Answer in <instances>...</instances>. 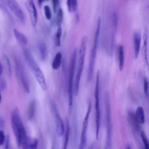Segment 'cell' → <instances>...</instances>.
Returning <instances> with one entry per match:
<instances>
[{
    "label": "cell",
    "mask_w": 149,
    "mask_h": 149,
    "mask_svg": "<svg viewBox=\"0 0 149 149\" xmlns=\"http://www.w3.org/2000/svg\"><path fill=\"white\" fill-rule=\"evenodd\" d=\"M9 140H10V137L9 135H7L5 137V140L4 143L5 144V148L7 149L9 148Z\"/></svg>",
    "instance_id": "1f68e13d"
},
{
    "label": "cell",
    "mask_w": 149,
    "mask_h": 149,
    "mask_svg": "<svg viewBox=\"0 0 149 149\" xmlns=\"http://www.w3.org/2000/svg\"><path fill=\"white\" fill-rule=\"evenodd\" d=\"M2 72H3V68H2L1 63H0V76H1V74L2 73Z\"/></svg>",
    "instance_id": "d590c367"
},
{
    "label": "cell",
    "mask_w": 149,
    "mask_h": 149,
    "mask_svg": "<svg viewBox=\"0 0 149 149\" xmlns=\"http://www.w3.org/2000/svg\"><path fill=\"white\" fill-rule=\"evenodd\" d=\"M133 50H134V58L137 59L139 56L140 50V45H141V34L139 32H135L133 34Z\"/></svg>",
    "instance_id": "5bb4252c"
},
{
    "label": "cell",
    "mask_w": 149,
    "mask_h": 149,
    "mask_svg": "<svg viewBox=\"0 0 149 149\" xmlns=\"http://www.w3.org/2000/svg\"><path fill=\"white\" fill-rule=\"evenodd\" d=\"M1 100H2V97H1V93H0V103H1Z\"/></svg>",
    "instance_id": "8d00e7d4"
},
{
    "label": "cell",
    "mask_w": 149,
    "mask_h": 149,
    "mask_svg": "<svg viewBox=\"0 0 149 149\" xmlns=\"http://www.w3.org/2000/svg\"><path fill=\"white\" fill-rule=\"evenodd\" d=\"M105 123H106V142L105 148H111L112 145V121L111 114V104L108 93L105 95Z\"/></svg>",
    "instance_id": "5b68a950"
},
{
    "label": "cell",
    "mask_w": 149,
    "mask_h": 149,
    "mask_svg": "<svg viewBox=\"0 0 149 149\" xmlns=\"http://www.w3.org/2000/svg\"><path fill=\"white\" fill-rule=\"evenodd\" d=\"M13 33H14V36L16 40H17L18 43H19L20 45L22 46H26L27 45V38L24 34H23L22 33H21L20 31H19L18 30L16 29L13 30Z\"/></svg>",
    "instance_id": "9a60e30c"
},
{
    "label": "cell",
    "mask_w": 149,
    "mask_h": 149,
    "mask_svg": "<svg viewBox=\"0 0 149 149\" xmlns=\"http://www.w3.org/2000/svg\"><path fill=\"white\" fill-rule=\"evenodd\" d=\"M140 137H141L143 143L144 144V147L146 149H149V142L148 141V139H147V137L146 136L145 132L143 130L140 131Z\"/></svg>",
    "instance_id": "cb8c5ba5"
},
{
    "label": "cell",
    "mask_w": 149,
    "mask_h": 149,
    "mask_svg": "<svg viewBox=\"0 0 149 149\" xmlns=\"http://www.w3.org/2000/svg\"><path fill=\"white\" fill-rule=\"evenodd\" d=\"M38 144V140L37 139H34L31 141L30 142L29 141L28 148H31V149L37 148Z\"/></svg>",
    "instance_id": "f1b7e54d"
},
{
    "label": "cell",
    "mask_w": 149,
    "mask_h": 149,
    "mask_svg": "<svg viewBox=\"0 0 149 149\" xmlns=\"http://www.w3.org/2000/svg\"><path fill=\"white\" fill-rule=\"evenodd\" d=\"M148 80L147 77H144L143 79V90L144 94L146 95V97L148 96Z\"/></svg>",
    "instance_id": "83f0119b"
},
{
    "label": "cell",
    "mask_w": 149,
    "mask_h": 149,
    "mask_svg": "<svg viewBox=\"0 0 149 149\" xmlns=\"http://www.w3.org/2000/svg\"><path fill=\"white\" fill-rule=\"evenodd\" d=\"M62 30L61 26H59L55 34V44L57 47H59L61 45V39L62 36Z\"/></svg>",
    "instance_id": "603a6c76"
},
{
    "label": "cell",
    "mask_w": 149,
    "mask_h": 149,
    "mask_svg": "<svg viewBox=\"0 0 149 149\" xmlns=\"http://www.w3.org/2000/svg\"><path fill=\"white\" fill-rule=\"evenodd\" d=\"M143 54L145 64L149 70V62L148 59V31L147 28H145L143 33Z\"/></svg>",
    "instance_id": "4fadbf2b"
},
{
    "label": "cell",
    "mask_w": 149,
    "mask_h": 149,
    "mask_svg": "<svg viewBox=\"0 0 149 149\" xmlns=\"http://www.w3.org/2000/svg\"><path fill=\"white\" fill-rule=\"evenodd\" d=\"M4 59L6 61V63L8 66V69H9V73H10V72H11V68H10V61L8 58V57L6 56V55H4Z\"/></svg>",
    "instance_id": "d6a6232c"
},
{
    "label": "cell",
    "mask_w": 149,
    "mask_h": 149,
    "mask_svg": "<svg viewBox=\"0 0 149 149\" xmlns=\"http://www.w3.org/2000/svg\"><path fill=\"white\" fill-rule=\"evenodd\" d=\"M118 54L119 69L120 71H122L123 69L124 64H125V54H124L123 47L122 45H120L118 47Z\"/></svg>",
    "instance_id": "2e32d148"
},
{
    "label": "cell",
    "mask_w": 149,
    "mask_h": 149,
    "mask_svg": "<svg viewBox=\"0 0 149 149\" xmlns=\"http://www.w3.org/2000/svg\"><path fill=\"white\" fill-rule=\"evenodd\" d=\"M135 115L138 122L140 124H143L145 122V116H144V111L142 107L139 106L136 108L135 112Z\"/></svg>",
    "instance_id": "ac0fdd59"
},
{
    "label": "cell",
    "mask_w": 149,
    "mask_h": 149,
    "mask_svg": "<svg viewBox=\"0 0 149 149\" xmlns=\"http://www.w3.org/2000/svg\"><path fill=\"white\" fill-rule=\"evenodd\" d=\"M47 0H38V5L40 6L41 5V4L44 2V1H46Z\"/></svg>",
    "instance_id": "e575fe53"
},
{
    "label": "cell",
    "mask_w": 149,
    "mask_h": 149,
    "mask_svg": "<svg viewBox=\"0 0 149 149\" xmlns=\"http://www.w3.org/2000/svg\"><path fill=\"white\" fill-rule=\"evenodd\" d=\"M63 10L61 8H59L58 10V12H57V15H56V22L57 24L59 26H60V24H61L62 20H63Z\"/></svg>",
    "instance_id": "484cf974"
},
{
    "label": "cell",
    "mask_w": 149,
    "mask_h": 149,
    "mask_svg": "<svg viewBox=\"0 0 149 149\" xmlns=\"http://www.w3.org/2000/svg\"><path fill=\"white\" fill-rule=\"evenodd\" d=\"M38 49L41 60L45 61L48 56L47 47L45 42H44L43 41L40 42L38 44Z\"/></svg>",
    "instance_id": "e0dca14e"
},
{
    "label": "cell",
    "mask_w": 149,
    "mask_h": 149,
    "mask_svg": "<svg viewBox=\"0 0 149 149\" xmlns=\"http://www.w3.org/2000/svg\"><path fill=\"white\" fill-rule=\"evenodd\" d=\"M69 132H70V127L69 122L68 120L65 122V131H64V141H63V149H66L68 147L69 139Z\"/></svg>",
    "instance_id": "ffe728a7"
},
{
    "label": "cell",
    "mask_w": 149,
    "mask_h": 149,
    "mask_svg": "<svg viewBox=\"0 0 149 149\" xmlns=\"http://www.w3.org/2000/svg\"><path fill=\"white\" fill-rule=\"evenodd\" d=\"M88 42V38L86 36H84L81 41V44L79 51V59H78V67L77 69V72L74 77V95H77L79 90L80 82L81 80V77L82 75L85 55L87 49V45Z\"/></svg>",
    "instance_id": "7a4b0ae2"
},
{
    "label": "cell",
    "mask_w": 149,
    "mask_h": 149,
    "mask_svg": "<svg viewBox=\"0 0 149 149\" xmlns=\"http://www.w3.org/2000/svg\"><path fill=\"white\" fill-rule=\"evenodd\" d=\"M10 123L18 147L28 148L29 140L17 107H15L11 112Z\"/></svg>",
    "instance_id": "6da1fadb"
},
{
    "label": "cell",
    "mask_w": 149,
    "mask_h": 149,
    "mask_svg": "<svg viewBox=\"0 0 149 149\" xmlns=\"http://www.w3.org/2000/svg\"><path fill=\"white\" fill-rule=\"evenodd\" d=\"M91 111V103L90 102L88 105L87 111L85 115V116L83 119L81 132V136L80 139V144H79V148L83 149L85 147L87 143V131L88 128V120L90 118V115Z\"/></svg>",
    "instance_id": "9c48e42d"
},
{
    "label": "cell",
    "mask_w": 149,
    "mask_h": 149,
    "mask_svg": "<svg viewBox=\"0 0 149 149\" xmlns=\"http://www.w3.org/2000/svg\"><path fill=\"white\" fill-rule=\"evenodd\" d=\"M95 98V136L98 140L101 125V111L100 104V71L98 70L96 75L95 86L94 90Z\"/></svg>",
    "instance_id": "8992f818"
},
{
    "label": "cell",
    "mask_w": 149,
    "mask_h": 149,
    "mask_svg": "<svg viewBox=\"0 0 149 149\" xmlns=\"http://www.w3.org/2000/svg\"><path fill=\"white\" fill-rule=\"evenodd\" d=\"M15 63L16 74L17 79L19 80L20 83L22 84L24 90L29 93L30 91V85L26 73L24 71V66L22 62H20V61L17 58L15 59Z\"/></svg>",
    "instance_id": "ba28073f"
},
{
    "label": "cell",
    "mask_w": 149,
    "mask_h": 149,
    "mask_svg": "<svg viewBox=\"0 0 149 149\" xmlns=\"http://www.w3.org/2000/svg\"><path fill=\"white\" fill-rule=\"evenodd\" d=\"M5 135L2 130H0V146H2L4 144L5 140Z\"/></svg>",
    "instance_id": "f546056e"
},
{
    "label": "cell",
    "mask_w": 149,
    "mask_h": 149,
    "mask_svg": "<svg viewBox=\"0 0 149 149\" xmlns=\"http://www.w3.org/2000/svg\"><path fill=\"white\" fill-rule=\"evenodd\" d=\"M35 108H36V103L35 101H32L29 104V108H28V117L30 119H31L33 117L35 112Z\"/></svg>",
    "instance_id": "7402d4cb"
},
{
    "label": "cell",
    "mask_w": 149,
    "mask_h": 149,
    "mask_svg": "<svg viewBox=\"0 0 149 149\" xmlns=\"http://www.w3.org/2000/svg\"><path fill=\"white\" fill-rule=\"evenodd\" d=\"M44 15L45 16V18L47 20H50L52 17V13L50 9V8L48 5H45L44 6Z\"/></svg>",
    "instance_id": "4316f807"
},
{
    "label": "cell",
    "mask_w": 149,
    "mask_h": 149,
    "mask_svg": "<svg viewBox=\"0 0 149 149\" xmlns=\"http://www.w3.org/2000/svg\"><path fill=\"white\" fill-rule=\"evenodd\" d=\"M100 29H101V18L99 17L97 20V24L96 30H95V32L93 47H92V49L91 51L90 60H89V64H88V75H87V79L88 81H90L92 79L93 76L96 56H97V48H98V40H99V36H100Z\"/></svg>",
    "instance_id": "277c9868"
},
{
    "label": "cell",
    "mask_w": 149,
    "mask_h": 149,
    "mask_svg": "<svg viewBox=\"0 0 149 149\" xmlns=\"http://www.w3.org/2000/svg\"><path fill=\"white\" fill-rule=\"evenodd\" d=\"M8 9L23 23L25 22V15L22 8L15 0H5Z\"/></svg>",
    "instance_id": "30bf717a"
},
{
    "label": "cell",
    "mask_w": 149,
    "mask_h": 149,
    "mask_svg": "<svg viewBox=\"0 0 149 149\" xmlns=\"http://www.w3.org/2000/svg\"><path fill=\"white\" fill-rule=\"evenodd\" d=\"M62 55L61 52H58V53H56L52 62V68L53 69L57 70L59 68L61 64V62H62Z\"/></svg>",
    "instance_id": "d6986e66"
},
{
    "label": "cell",
    "mask_w": 149,
    "mask_h": 149,
    "mask_svg": "<svg viewBox=\"0 0 149 149\" xmlns=\"http://www.w3.org/2000/svg\"><path fill=\"white\" fill-rule=\"evenodd\" d=\"M4 126V121L3 118L0 117V128H2Z\"/></svg>",
    "instance_id": "836d02e7"
},
{
    "label": "cell",
    "mask_w": 149,
    "mask_h": 149,
    "mask_svg": "<svg viewBox=\"0 0 149 149\" xmlns=\"http://www.w3.org/2000/svg\"><path fill=\"white\" fill-rule=\"evenodd\" d=\"M76 61V51L74 50L72 55L70 68H69V85H68V97L69 104L71 107L73 104V97L74 95V72L75 65Z\"/></svg>",
    "instance_id": "52a82bcc"
},
{
    "label": "cell",
    "mask_w": 149,
    "mask_h": 149,
    "mask_svg": "<svg viewBox=\"0 0 149 149\" xmlns=\"http://www.w3.org/2000/svg\"><path fill=\"white\" fill-rule=\"evenodd\" d=\"M52 7L53 10L55 13L56 12L57 10H58V6H59V0H52Z\"/></svg>",
    "instance_id": "4dcf8cb0"
},
{
    "label": "cell",
    "mask_w": 149,
    "mask_h": 149,
    "mask_svg": "<svg viewBox=\"0 0 149 149\" xmlns=\"http://www.w3.org/2000/svg\"><path fill=\"white\" fill-rule=\"evenodd\" d=\"M53 109H54V118H55V122L56 132L57 135L59 137H61L64 133V131H65L64 123L56 107H54V108L53 107Z\"/></svg>",
    "instance_id": "7c38bea8"
},
{
    "label": "cell",
    "mask_w": 149,
    "mask_h": 149,
    "mask_svg": "<svg viewBox=\"0 0 149 149\" xmlns=\"http://www.w3.org/2000/svg\"><path fill=\"white\" fill-rule=\"evenodd\" d=\"M66 3L68 10L69 12H75L77 9V0H67Z\"/></svg>",
    "instance_id": "44dd1931"
},
{
    "label": "cell",
    "mask_w": 149,
    "mask_h": 149,
    "mask_svg": "<svg viewBox=\"0 0 149 149\" xmlns=\"http://www.w3.org/2000/svg\"><path fill=\"white\" fill-rule=\"evenodd\" d=\"M24 55L25 56V58L26 59V61L31 69L33 74L38 83L39 85L40 86L42 90L45 91L47 89V86L45 81V79L44 77V75L41 71L40 68L38 66L37 63L34 60V58L31 55V53L28 51L27 49L24 50Z\"/></svg>",
    "instance_id": "3957f363"
},
{
    "label": "cell",
    "mask_w": 149,
    "mask_h": 149,
    "mask_svg": "<svg viewBox=\"0 0 149 149\" xmlns=\"http://www.w3.org/2000/svg\"><path fill=\"white\" fill-rule=\"evenodd\" d=\"M0 9L8 16H9V17H10V13L8 10V8L6 5L5 0H0Z\"/></svg>",
    "instance_id": "d4e9b609"
},
{
    "label": "cell",
    "mask_w": 149,
    "mask_h": 149,
    "mask_svg": "<svg viewBox=\"0 0 149 149\" xmlns=\"http://www.w3.org/2000/svg\"><path fill=\"white\" fill-rule=\"evenodd\" d=\"M26 6L28 11L31 23L33 27H36L37 23L38 13L33 0H27Z\"/></svg>",
    "instance_id": "8fae6325"
}]
</instances>
